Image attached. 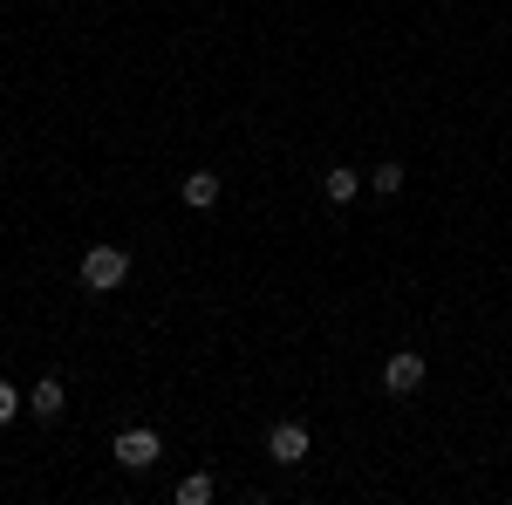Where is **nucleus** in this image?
<instances>
[{
	"label": "nucleus",
	"instance_id": "obj_10",
	"mask_svg": "<svg viewBox=\"0 0 512 505\" xmlns=\"http://www.w3.org/2000/svg\"><path fill=\"white\" fill-rule=\"evenodd\" d=\"M14 417H21V389L0 376V424H14Z\"/></svg>",
	"mask_w": 512,
	"mask_h": 505
},
{
	"label": "nucleus",
	"instance_id": "obj_7",
	"mask_svg": "<svg viewBox=\"0 0 512 505\" xmlns=\"http://www.w3.org/2000/svg\"><path fill=\"white\" fill-rule=\"evenodd\" d=\"M178 198H185L192 212H205V205H219V171H185V185H178Z\"/></svg>",
	"mask_w": 512,
	"mask_h": 505
},
{
	"label": "nucleus",
	"instance_id": "obj_9",
	"mask_svg": "<svg viewBox=\"0 0 512 505\" xmlns=\"http://www.w3.org/2000/svg\"><path fill=\"white\" fill-rule=\"evenodd\" d=\"M369 192H383V198H403V164H376V178H369Z\"/></svg>",
	"mask_w": 512,
	"mask_h": 505
},
{
	"label": "nucleus",
	"instance_id": "obj_4",
	"mask_svg": "<svg viewBox=\"0 0 512 505\" xmlns=\"http://www.w3.org/2000/svg\"><path fill=\"white\" fill-rule=\"evenodd\" d=\"M267 458H274V465H301V458H308V424H294V417L274 424L267 430Z\"/></svg>",
	"mask_w": 512,
	"mask_h": 505
},
{
	"label": "nucleus",
	"instance_id": "obj_1",
	"mask_svg": "<svg viewBox=\"0 0 512 505\" xmlns=\"http://www.w3.org/2000/svg\"><path fill=\"white\" fill-rule=\"evenodd\" d=\"M123 280H130V253L123 246H89L82 253V287L89 294H117Z\"/></svg>",
	"mask_w": 512,
	"mask_h": 505
},
{
	"label": "nucleus",
	"instance_id": "obj_8",
	"mask_svg": "<svg viewBox=\"0 0 512 505\" xmlns=\"http://www.w3.org/2000/svg\"><path fill=\"white\" fill-rule=\"evenodd\" d=\"M178 505H212V478H205V471L178 478Z\"/></svg>",
	"mask_w": 512,
	"mask_h": 505
},
{
	"label": "nucleus",
	"instance_id": "obj_5",
	"mask_svg": "<svg viewBox=\"0 0 512 505\" xmlns=\"http://www.w3.org/2000/svg\"><path fill=\"white\" fill-rule=\"evenodd\" d=\"M28 410H35L41 424H55V417L69 410V389H62V376H41V383L28 389Z\"/></svg>",
	"mask_w": 512,
	"mask_h": 505
},
{
	"label": "nucleus",
	"instance_id": "obj_6",
	"mask_svg": "<svg viewBox=\"0 0 512 505\" xmlns=\"http://www.w3.org/2000/svg\"><path fill=\"white\" fill-rule=\"evenodd\" d=\"M369 192V185H362V178H355L349 164H335V171H328V178H321V198H328V205H355V198Z\"/></svg>",
	"mask_w": 512,
	"mask_h": 505
},
{
	"label": "nucleus",
	"instance_id": "obj_2",
	"mask_svg": "<svg viewBox=\"0 0 512 505\" xmlns=\"http://www.w3.org/2000/svg\"><path fill=\"white\" fill-rule=\"evenodd\" d=\"M110 458H117L123 471H151V465L164 458V437H158V430H144V424H130V430H117Z\"/></svg>",
	"mask_w": 512,
	"mask_h": 505
},
{
	"label": "nucleus",
	"instance_id": "obj_3",
	"mask_svg": "<svg viewBox=\"0 0 512 505\" xmlns=\"http://www.w3.org/2000/svg\"><path fill=\"white\" fill-rule=\"evenodd\" d=\"M383 389H390V396H417V389H424V355L396 349L390 362H383Z\"/></svg>",
	"mask_w": 512,
	"mask_h": 505
}]
</instances>
